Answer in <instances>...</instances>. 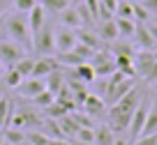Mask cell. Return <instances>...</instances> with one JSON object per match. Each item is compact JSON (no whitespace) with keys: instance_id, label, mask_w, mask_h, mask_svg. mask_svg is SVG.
I'll list each match as a JSON object with an SVG mask.
<instances>
[{"instance_id":"cell-40","label":"cell","mask_w":157,"mask_h":145,"mask_svg":"<svg viewBox=\"0 0 157 145\" xmlns=\"http://www.w3.org/2000/svg\"><path fill=\"white\" fill-rule=\"evenodd\" d=\"M72 145H95V143H83V140H74Z\"/></svg>"},{"instance_id":"cell-34","label":"cell","mask_w":157,"mask_h":145,"mask_svg":"<svg viewBox=\"0 0 157 145\" xmlns=\"http://www.w3.org/2000/svg\"><path fill=\"white\" fill-rule=\"evenodd\" d=\"M146 83H150V85H157V60L152 62V67L148 69V74H146V78H143Z\"/></svg>"},{"instance_id":"cell-23","label":"cell","mask_w":157,"mask_h":145,"mask_svg":"<svg viewBox=\"0 0 157 145\" xmlns=\"http://www.w3.org/2000/svg\"><path fill=\"white\" fill-rule=\"evenodd\" d=\"M2 138H5V143L10 145H19L25 140V131L23 129H12V127H5L2 129Z\"/></svg>"},{"instance_id":"cell-38","label":"cell","mask_w":157,"mask_h":145,"mask_svg":"<svg viewBox=\"0 0 157 145\" xmlns=\"http://www.w3.org/2000/svg\"><path fill=\"white\" fill-rule=\"evenodd\" d=\"M51 145H72V143L65 138H51Z\"/></svg>"},{"instance_id":"cell-3","label":"cell","mask_w":157,"mask_h":145,"mask_svg":"<svg viewBox=\"0 0 157 145\" xmlns=\"http://www.w3.org/2000/svg\"><path fill=\"white\" fill-rule=\"evenodd\" d=\"M148 111H150V97L143 92L141 102L136 104V108H134V113H132V120H129V129H127V138L129 140H136L139 136H141L143 125H146V117H148Z\"/></svg>"},{"instance_id":"cell-46","label":"cell","mask_w":157,"mask_h":145,"mask_svg":"<svg viewBox=\"0 0 157 145\" xmlns=\"http://www.w3.org/2000/svg\"><path fill=\"white\" fill-rule=\"evenodd\" d=\"M139 2H143V0H139Z\"/></svg>"},{"instance_id":"cell-14","label":"cell","mask_w":157,"mask_h":145,"mask_svg":"<svg viewBox=\"0 0 157 145\" xmlns=\"http://www.w3.org/2000/svg\"><path fill=\"white\" fill-rule=\"evenodd\" d=\"M58 25H65V28H72V30H78L83 28V23H81V16H78L76 7L69 5L67 9H63L58 14Z\"/></svg>"},{"instance_id":"cell-36","label":"cell","mask_w":157,"mask_h":145,"mask_svg":"<svg viewBox=\"0 0 157 145\" xmlns=\"http://www.w3.org/2000/svg\"><path fill=\"white\" fill-rule=\"evenodd\" d=\"M113 145H132V140H129L127 136H123V134H118L116 138H113Z\"/></svg>"},{"instance_id":"cell-9","label":"cell","mask_w":157,"mask_h":145,"mask_svg":"<svg viewBox=\"0 0 157 145\" xmlns=\"http://www.w3.org/2000/svg\"><path fill=\"white\" fill-rule=\"evenodd\" d=\"M155 53L152 51H143V48H139V53H134L132 55V65H134V72L139 74L141 78H146V74H148V69L152 67V62H155Z\"/></svg>"},{"instance_id":"cell-44","label":"cell","mask_w":157,"mask_h":145,"mask_svg":"<svg viewBox=\"0 0 157 145\" xmlns=\"http://www.w3.org/2000/svg\"><path fill=\"white\" fill-rule=\"evenodd\" d=\"M152 21H155V23H157V14H155V16H152Z\"/></svg>"},{"instance_id":"cell-6","label":"cell","mask_w":157,"mask_h":145,"mask_svg":"<svg viewBox=\"0 0 157 145\" xmlns=\"http://www.w3.org/2000/svg\"><path fill=\"white\" fill-rule=\"evenodd\" d=\"M23 55H28V51L23 46L14 44L12 39H0V62L5 67H14Z\"/></svg>"},{"instance_id":"cell-8","label":"cell","mask_w":157,"mask_h":145,"mask_svg":"<svg viewBox=\"0 0 157 145\" xmlns=\"http://www.w3.org/2000/svg\"><path fill=\"white\" fill-rule=\"evenodd\" d=\"M56 69H58V60H56V55H39V58H35L33 74H30V76L46 78L51 72H56Z\"/></svg>"},{"instance_id":"cell-30","label":"cell","mask_w":157,"mask_h":145,"mask_svg":"<svg viewBox=\"0 0 157 145\" xmlns=\"http://www.w3.org/2000/svg\"><path fill=\"white\" fill-rule=\"evenodd\" d=\"M35 5H37V0H12V7L16 12H21V14H28Z\"/></svg>"},{"instance_id":"cell-2","label":"cell","mask_w":157,"mask_h":145,"mask_svg":"<svg viewBox=\"0 0 157 145\" xmlns=\"http://www.w3.org/2000/svg\"><path fill=\"white\" fill-rule=\"evenodd\" d=\"M5 28L7 35L14 44L23 46L25 51H33V32H30V25H28V16L21 14V12H14L5 19Z\"/></svg>"},{"instance_id":"cell-12","label":"cell","mask_w":157,"mask_h":145,"mask_svg":"<svg viewBox=\"0 0 157 145\" xmlns=\"http://www.w3.org/2000/svg\"><path fill=\"white\" fill-rule=\"evenodd\" d=\"M25 16H28V25H30V32H33V37H35V35H37L42 28H44L46 23H49V21H46V12H44V7L39 5V2H37V5H35Z\"/></svg>"},{"instance_id":"cell-27","label":"cell","mask_w":157,"mask_h":145,"mask_svg":"<svg viewBox=\"0 0 157 145\" xmlns=\"http://www.w3.org/2000/svg\"><path fill=\"white\" fill-rule=\"evenodd\" d=\"M33 65H35V58H33V55H23V58L14 65V69H16L23 78H28L30 74H33Z\"/></svg>"},{"instance_id":"cell-26","label":"cell","mask_w":157,"mask_h":145,"mask_svg":"<svg viewBox=\"0 0 157 145\" xmlns=\"http://www.w3.org/2000/svg\"><path fill=\"white\" fill-rule=\"evenodd\" d=\"M118 0H99V21L102 19H113L116 16Z\"/></svg>"},{"instance_id":"cell-22","label":"cell","mask_w":157,"mask_h":145,"mask_svg":"<svg viewBox=\"0 0 157 145\" xmlns=\"http://www.w3.org/2000/svg\"><path fill=\"white\" fill-rule=\"evenodd\" d=\"M21 81H23V76H21L14 67H7L5 69V74H2V83L7 85V90H16V87L21 85Z\"/></svg>"},{"instance_id":"cell-25","label":"cell","mask_w":157,"mask_h":145,"mask_svg":"<svg viewBox=\"0 0 157 145\" xmlns=\"http://www.w3.org/2000/svg\"><path fill=\"white\" fill-rule=\"evenodd\" d=\"M12 102L7 99V97H0V131L7 127V122H10V115H12Z\"/></svg>"},{"instance_id":"cell-10","label":"cell","mask_w":157,"mask_h":145,"mask_svg":"<svg viewBox=\"0 0 157 145\" xmlns=\"http://www.w3.org/2000/svg\"><path fill=\"white\" fill-rule=\"evenodd\" d=\"M21 97H28V99H35L39 92H44L46 85H44V78H35V76H28L21 81V85L16 87Z\"/></svg>"},{"instance_id":"cell-41","label":"cell","mask_w":157,"mask_h":145,"mask_svg":"<svg viewBox=\"0 0 157 145\" xmlns=\"http://www.w3.org/2000/svg\"><path fill=\"white\" fill-rule=\"evenodd\" d=\"M69 5H81V2H83V0H67Z\"/></svg>"},{"instance_id":"cell-21","label":"cell","mask_w":157,"mask_h":145,"mask_svg":"<svg viewBox=\"0 0 157 145\" xmlns=\"http://www.w3.org/2000/svg\"><path fill=\"white\" fill-rule=\"evenodd\" d=\"M39 5L44 7L46 14L58 16L63 9H67V7H69V2H67V0H39Z\"/></svg>"},{"instance_id":"cell-18","label":"cell","mask_w":157,"mask_h":145,"mask_svg":"<svg viewBox=\"0 0 157 145\" xmlns=\"http://www.w3.org/2000/svg\"><path fill=\"white\" fill-rule=\"evenodd\" d=\"M116 19V28H118V37L120 39H132L134 37V30H136V21L134 19Z\"/></svg>"},{"instance_id":"cell-7","label":"cell","mask_w":157,"mask_h":145,"mask_svg":"<svg viewBox=\"0 0 157 145\" xmlns=\"http://www.w3.org/2000/svg\"><path fill=\"white\" fill-rule=\"evenodd\" d=\"M78 44L76 30L65 28V25H56V53H67Z\"/></svg>"},{"instance_id":"cell-1","label":"cell","mask_w":157,"mask_h":145,"mask_svg":"<svg viewBox=\"0 0 157 145\" xmlns=\"http://www.w3.org/2000/svg\"><path fill=\"white\" fill-rule=\"evenodd\" d=\"M143 90L134 85L123 99H118L116 104H111V111H109V120H111V129L113 134H127L129 129V120H132V113L136 108V104L141 102Z\"/></svg>"},{"instance_id":"cell-28","label":"cell","mask_w":157,"mask_h":145,"mask_svg":"<svg viewBox=\"0 0 157 145\" xmlns=\"http://www.w3.org/2000/svg\"><path fill=\"white\" fill-rule=\"evenodd\" d=\"M116 16L118 19H134V2H129V0H118Z\"/></svg>"},{"instance_id":"cell-19","label":"cell","mask_w":157,"mask_h":145,"mask_svg":"<svg viewBox=\"0 0 157 145\" xmlns=\"http://www.w3.org/2000/svg\"><path fill=\"white\" fill-rule=\"evenodd\" d=\"M155 131H157V97L150 99V111H148V117H146V125H143L141 136L155 134Z\"/></svg>"},{"instance_id":"cell-37","label":"cell","mask_w":157,"mask_h":145,"mask_svg":"<svg viewBox=\"0 0 157 145\" xmlns=\"http://www.w3.org/2000/svg\"><path fill=\"white\" fill-rule=\"evenodd\" d=\"M10 5H12V0H0V16L7 12V7H10Z\"/></svg>"},{"instance_id":"cell-17","label":"cell","mask_w":157,"mask_h":145,"mask_svg":"<svg viewBox=\"0 0 157 145\" xmlns=\"http://www.w3.org/2000/svg\"><path fill=\"white\" fill-rule=\"evenodd\" d=\"M72 76L76 78V81H81V83H93L95 78H97V74H95V69L90 67V62H83V65L72 67Z\"/></svg>"},{"instance_id":"cell-15","label":"cell","mask_w":157,"mask_h":145,"mask_svg":"<svg viewBox=\"0 0 157 145\" xmlns=\"http://www.w3.org/2000/svg\"><path fill=\"white\" fill-rule=\"evenodd\" d=\"M132 44H134V46H139V48H143V51H152V44H155V39L150 37V32H148L146 23H136V30H134Z\"/></svg>"},{"instance_id":"cell-20","label":"cell","mask_w":157,"mask_h":145,"mask_svg":"<svg viewBox=\"0 0 157 145\" xmlns=\"http://www.w3.org/2000/svg\"><path fill=\"white\" fill-rule=\"evenodd\" d=\"M113 138H116V134L109 125L95 127V145H113Z\"/></svg>"},{"instance_id":"cell-5","label":"cell","mask_w":157,"mask_h":145,"mask_svg":"<svg viewBox=\"0 0 157 145\" xmlns=\"http://www.w3.org/2000/svg\"><path fill=\"white\" fill-rule=\"evenodd\" d=\"M88 62H90V67L95 69V74H97V76H111V74L116 72V58L109 53L106 48L95 51L93 58H90Z\"/></svg>"},{"instance_id":"cell-13","label":"cell","mask_w":157,"mask_h":145,"mask_svg":"<svg viewBox=\"0 0 157 145\" xmlns=\"http://www.w3.org/2000/svg\"><path fill=\"white\" fill-rule=\"evenodd\" d=\"M76 39H78V44H83V46L93 48V51H102L104 48V42L97 37V32H93L90 28H78L76 30Z\"/></svg>"},{"instance_id":"cell-35","label":"cell","mask_w":157,"mask_h":145,"mask_svg":"<svg viewBox=\"0 0 157 145\" xmlns=\"http://www.w3.org/2000/svg\"><path fill=\"white\" fill-rule=\"evenodd\" d=\"M141 5L146 7L148 12H150V16H155V14H157V0H143Z\"/></svg>"},{"instance_id":"cell-42","label":"cell","mask_w":157,"mask_h":145,"mask_svg":"<svg viewBox=\"0 0 157 145\" xmlns=\"http://www.w3.org/2000/svg\"><path fill=\"white\" fill-rule=\"evenodd\" d=\"M5 69H7V67H5V65H2V62H0V78H2V74H5Z\"/></svg>"},{"instance_id":"cell-45","label":"cell","mask_w":157,"mask_h":145,"mask_svg":"<svg viewBox=\"0 0 157 145\" xmlns=\"http://www.w3.org/2000/svg\"><path fill=\"white\" fill-rule=\"evenodd\" d=\"M2 145H10V143H2Z\"/></svg>"},{"instance_id":"cell-47","label":"cell","mask_w":157,"mask_h":145,"mask_svg":"<svg viewBox=\"0 0 157 145\" xmlns=\"http://www.w3.org/2000/svg\"><path fill=\"white\" fill-rule=\"evenodd\" d=\"M129 2H134V0H129Z\"/></svg>"},{"instance_id":"cell-16","label":"cell","mask_w":157,"mask_h":145,"mask_svg":"<svg viewBox=\"0 0 157 145\" xmlns=\"http://www.w3.org/2000/svg\"><path fill=\"white\" fill-rule=\"evenodd\" d=\"M104 97H99V95H93V92H88L86 95V99H83V111L88 113V115H102V111H104Z\"/></svg>"},{"instance_id":"cell-31","label":"cell","mask_w":157,"mask_h":145,"mask_svg":"<svg viewBox=\"0 0 157 145\" xmlns=\"http://www.w3.org/2000/svg\"><path fill=\"white\" fill-rule=\"evenodd\" d=\"M35 102H37V106H44V108H49L51 104L56 102V95H53V92H49V90H44V92H39V95L35 97Z\"/></svg>"},{"instance_id":"cell-43","label":"cell","mask_w":157,"mask_h":145,"mask_svg":"<svg viewBox=\"0 0 157 145\" xmlns=\"http://www.w3.org/2000/svg\"><path fill=\"white\" fill-rule=\"evenodd\" d=\"M19 145H30V143H28V140H23V143H19Z\"/></svg>"},{"instance_id":"cell-33","label":"cell","mask_w":157,"mask_h":145,"mask_svg":"<svg viewBox=\"0 0 157 145\" xmlns=\"http://www.w3.org/2000/svg\"><path fill=\"white\" fill-rule=\"evenodd\" d=\"M132 145H157V131L148 136H139L136 140H132Z\"/></svg>"},{"instance_id":"cell-29","label":"cell","mask_w":157,"mask_h":145,"mask_svg":"<svg viewBox=\"0 0 157 145\" xmlns=\"http://www.w3.org/2000/svg\"><path fill=\"white\" fill-rule=\"evenodd\" d=\"M74 140H83V143H95V127H78L74 134Z\"/></svg>"},{"instance_id":"cell-39","label":"cell","mask_w":157,"mask_h":145,"mask_svg":"<svg viewBox=\"0 0 157 145\" xmlns=\"http://www.w3.org/2000/svg\"><path fill=\"white\" fill-rule=\"evenodd\" d=\"M5 90H7V85L2 83V78H0V97H5Z\"/></svg>"},{"instance_id":"cell-32","label":"cell","mask_w":157,"mask_h":145,"mask_svg":"<svg viewBox=\"0 0 157 145\" xmlns=\"http://www.w3.org/2000/svg\"><path fill=\"white\" fill-rule=\"evenodd\" d=\"M83 5H86V9L90 12L93 21L97 23V21H99V0H83Z\"/></svg>"},{"instance_id":"cell-11","label":"cell","mask_w":157,"mask_h":145,"mask_svg":"<svg viewBox=\"0 0 157 145\" xmlns=\"http://www.w3.org/2000/svg\"><path fill=\"white\" fill-rule=\"evenodd\" d=\"M95 32H97V37L102 39L104 44L116 42V39H118L116 19H102V21H97V23H95Z\"/></svg>"},{"instance_id":"cell-4","label":"cell","mask_w":157,"mask_h":145,"mask_svg":"<svg viewBox=\"0 0 157 145\" xmlns=\"http://www.w3.org/2000/svg\"><path fill=\"white\" fill-rule=\"evenodd\" d=\"M33 51L39 55H51L56 53V25L46 23L44 28L39 30L33 37Z\"/></svg>"},{"instance_id":"cell-24","label":"cell","mask_w":157,"mask_h":145,"mask_svg":"<svg viewBox=\"0 0 157 145\" xmlns=\"http://www.w3.org/2000/svg\"><path fill=\"white\" fill-rule=\"evenodd\" d=\"M25 140H28L30 145H51V138L44 134L42 129H30V131H25Z\"/></svg>"}]
</instances>
